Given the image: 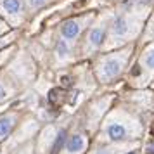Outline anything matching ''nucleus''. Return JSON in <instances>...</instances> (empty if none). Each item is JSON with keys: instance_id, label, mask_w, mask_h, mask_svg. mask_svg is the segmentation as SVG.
I'll return each mask as SVG.
<instances>
[{"instance_id": "nucleus-1", "label": "nucleus", "mask_w": 154, "mask_h": 154, "mask_svg": "<svg viewBox=\"0 0 154 154\" xmlns=\"http://www.w3.org/2000/svg\"><path fill=\"white\" fill-rule=\"evenodd\" d=\"M80 23H76V21H66L61 26V33H63V36L64 38H68V40H71V38H75V36L80 33Z\"/></svg>"}, {"instance_id": "nucleus-2", "label": "nucleus", "mask_w": 154, "mask_h": 154, "mask_svg": "<svg viewBox=\"0 0 154 154\" xmlns=\"http://www.w3.org/2000/svg\"><path fill=\"white\" fill-rule=\"evenodd\" d=\"M107 135H109V139L111 140H121L126 135V132H125V128H123L121 125L112 123V125L107 128Z\"/></svg>"}, {"instance_id": "nucleus-3", "label": "nucleus", "mask_w": 154, "mask_h": 154, "mask_svg": "<svg viewBox=\"0 0 154 154\" xmlns=\"http://www.w3.org/2000/svg\"><path fill=\"white\" fill-rule=\"evenodd\" d=\"M119 69H121L119 61H107V63L104 64V76H107V78L116 76L119 73Z\"/></svg>"}, {"instance_id": "nucleus-4", "label": "nucleus", "mask_w": 154, "mask_h": 154, "mask_svg": "<svg viewBox=\"0 0 154 154\" xmlns=\"http://www.w3.org/2000/svg\"><path fill=\"white\" fill-rule=\"evenodd\" d=\"M85 146V140L82 135H75V137H71L69 142H68V149H69L71 152H78V151H82Z\"/></svg>"}, {"instance_id": "nucleus-5", "label": "nucleus", "mask_w": 154, "mask_h": 154, "mask_svg": "<svg viewBox=\"0 0 154 154\" xmlns=\"http://www.w3.org/2000/svg\"><path fill=\"white\" fill-rule=\"evenodd\" d=\"M126 31H128V23H126L125 17H118L116 21H114V24H112V33L114 35H125Z\"/></svg>"}, {"instance_id": "nucleus-6", "label": "nucleus", "mask_w": 154, "mask_h": 154, "mask_svg": "<svg viewBox=\"0 0 154 154\" xmlns=\"http://www.w3.org/2000/svg\"><path fill=\"white\" fill-rule=\"evenodd\" d=\"M0 5L5 9L7 12H11V14H16V12L21 11V2L19 0H2Z\"/></svg>"}, {"instance_id": "nucleus-7", "label": "nucleus", "mask_w": 154, "mask_h": 154, "mask_svg": "<svg viewBox=\"0 0 154 154\" xmlns=\"http://www.w3.org/2000/svg\"><path fill=\"white\" fill-rule=\"evenodd\" d=\"M12 118H9V116H5V118H0V137H5L11 130H12Z\"/></svg>"}, {"instance_id": "nucleus-8", "label": "nucleus", "mask_w": 154, "mask_h": 154, "mask_svg": "<svg viewBox=\"0 0 154 154\" xmlns=\"http://www.w3.org/2000/svg\"><path fill=\"white\" fill-rule=\"evenodd\" d=\"M102 40H104V31L102 29H94L90 33V43L94 47H99L102 43Z\"/></svg>"}, {"instance_id": "nucleus-9", "label": "nucleus", "mask_w": 154, "mask_h": 154, "mask_svg": "<svg viewBox=\"0 0 154 154\" xmlns=\"http://www.w3.org/2000/svg\"><path fill=\"white\" fill-rule=\"evenodd\" d=\"M64 135H66V133H64V132H59V135H57V140H56V146H54V151H52V152H54V154H56L57 151H59V149L63 147V142H64Z\"/></svg>"}, {"instance_id": "nucleus-10", "label": "nucleus", "mask_w": 154, "mask_h": 154, "mask_svg": "<svg viewBox=\"0 0 154 154\" xmlns=\"http://www.w3.org/2000/svg\"><path fill=\"white\" fill-rule=\"evenodd\" d=\"M146 64L149 66V68H154V50L149 52V54L146 56Z\"/></svg>"}, {"instance_id": "nucleus-11", "label": "nucleus", "mask_w": 154, "mask_h": 154, "mask_svg": "<svg viewBox=\"0 0 154 154\" xmlns=\"http://www.w3.org/2000/svg\"><path fill=\"white\" fill-rule=\"evenodd\" d=\"M66 54H68V45H66L64 42H61V43H59V56L64 57Z\"/></svg>"}, {"instance_id": "nucleus-12", "label": "nucleus", "mask_w": 154, "mask_h": 154, "mask_svg": "<svg viewBox=\"0 0 154 154\" xmlns=\"http://www.w3.org/2000/svg\"><path fill=\"white\" fill-rule=\"evenodd\" d=\"M59 88H54V90H50V94H49V100L50 102H56L57 100V94H59Z\"/></svg>"}, {"instance_id": "nucleus-13", "label": "nucleus", "mask_w": 154, "mask_h": 154, "mask_svg": "<svg viewBox=\"0 0 154 154\" xmlns=\"http://www.w3.org/2000/svg\"><path fill=\"white\" fill-rule=\"evenodd\" d=\"M31 2V5H42V4H45L47 0H29Z\"/></svg>"}, {"instance_id": "nucleus-14", "label": "nucleus", "mask_w": 154, "mask_h": 154, "mask_svg": "<svg viewBox=\"0 0 154 154\" xmlns=\"http://www.w3.org/2000/svg\"><path fill=\"white\" fill-rule=\"evenodd\" d=\"M132 75H133V76H139V75H140V69L137 68V66H135V68L132 69Z\"/></svg>"}, {"instance_id": "nucleus-15", "label": "nucleus", "mask_w": 154, "mask_h": 154, "mask_svg": "<svg viewBox=\"0 0 154 154\" xmlns=\"http://www.w3.org/2000/svg\"><path fill=\"white\" fill-rule=\"evenodd\" d=\"M5 95H7V92H5L4 88H2V87H0V100H2V99H5Z\"/></svg>"}, {"instance_id": "nucleus-16", "label": "nucleus", "mask_w": 154, "mask_h": 154, "mask_svg": "<svg viewBox=\"0 0 154 154\" xmlns=\"http://www.w3.org/2000/svg\"><path fill=\"white\" fill-rule=\"evenodd\" d=\"M147 154H154V146L147 147Z\"/></svg>"}, {"instance_id": "nucleus-17", "label": "nucleus", "mask_w": 154, "mask_h": 154, "mask_svg": "<svg viewBox=\"0 0 154 154\" xmlns=\"http://www.w3.org/2000/svg\"><path fill=\"white\" fill-rule=\"evenodd\" d=\"M130 154H135V152H130Z\"/></svg>"}]
</instances>
